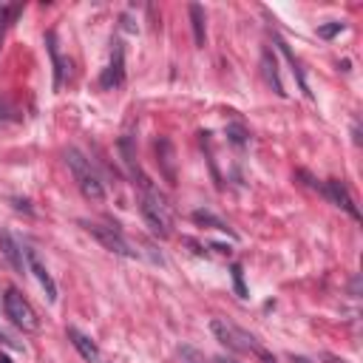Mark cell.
<instances>
[{
	"label": "cell",
	"instance_id": "cell-1",
	"mask_svg": "<svg viewBox=\"0 0 363 363\" xmlns=\"http://www.w3.org/2000/svg\"><path fill=\"white\" fill-rule=\"evenodd\" d=\"M210 329H213V335H216L227 349L244 352V354H255V357H261L264 363H275V357H272L250 332H244L241 326H235V323H230V320H224V318H213V320H210Z\"/></svg>",
	"mask_w": 363,
	"mask_h": 363
},
{
	"label": "cell",
	"instance_id": "cell-2",
	"mask_svg": "<svg viewBox=\"0 0 363 363\" xmlns=\"http://www.w3.org/2000/svg\"><path fill=\"white\" fill-rule=\"evenodd\" d=\"M65 162H68V167H71V176H74V182H77L79 193H82L88 201H102V199H105V184L99 182V176H96V170L91 167V162H88L77 147H68V150H65Z\"/></svg>",
	"mask_w": 363,
	"mask_h": 363
},
{
	"label": "cell",
	"instance_id": "cell-3",
	"mask_svg": "<svg viewBox=\"0 0 363 363\" xmlns=\"http://www.w3.org/2000/svg\"><path fill=\"white\" fill-rule=\"evenodd\" d=\"M139 210H142V218H145V224L150 227L153 235H159V238H167L170 235V210H167V204H164V199H162L159 190L142 187Z\"/></svg>",
	"mask_w": 363,
	"mask_h": 363
},
{
	"label": "cell",
	"instance_id": "cell-4",
	"mask_svg": "<svg viewBox=\"0 0 363 363\" xmlns=\"http://www.w3.org/2000/svg\"><path fill=\"white\" fill-rule=\"evenodd\" d=\"M3 309H6V318H9L17 329H23V332H37V329H40L37 312L31 309V303H28L14 286L6 289V295H3Z\"/></svg>",
	"mask_w": 363,
	"mask_h": 363
},
{
	"label": "cell",
	"instance_id": "cell-5",
	"mask_svg": "<svg viewBox=\"0 0 363 363\" xmlns=\"http://www.w3.org/2000/svg\"><path fill=\"white\" fill-rule=\"evenodd\" d=\"M79 224H82L85 233L94 235L105 250H111V252H116V255H125V258H136V255H139V250H133V244H130L116 227L99 224V221H79Z\"/></svg>",
	"mask_w": 363,
	"mask_h": 363
},
{
	"label": "cell",
	"instance_id": "cell-6",
	"mask_svg": "<svg viewBox=\"0 0 363 363\" xmlns=\"http://www.w3.org/2000/svg\"><path fill=\"white\" fill-rule=\"evenodd\" d=\"M320 187V193L332 201V204H337V207H343L354 221H360V210L354 207V199H352V193L346 190V184L343 182H335V179H329V182H323V184H318Z\"/></svg>",
	"mask_w": 363,
	"mask_h": 363
},
{
	"label": "cell",
	"instance_id": "cell-7",
	"mask_svg": "<svg viewBox=\"0 0 363 363\" xmlns=\"http://www.w3.org/2000/svg\"><path fill=\"white\" fill-rule=\"evenodd\" d=\"M122 82H125V51H122V43H119V40H113L111 62H108V68L102 71L99 85H102V88H119Z\"/></svg>",
	"mask_w": 363,
	"mask_h": 363
},
{
	"label": "cell",
	"instance_id": "cell-8",
	"mask_svg": "<svg viewBox=\"0 0 363 363\" xmlns=\"http://www.w3.org/2000/svg\"><path fill=\"white\" fill-rule=\"evenodd\" d=\"M23 258H26V264H28V269L34 272V278L40 281V286L45 289V298H48V301H57V284H54V278H51V272L45 269V264L40 261V255H37V250H31V247H23Z\"/></svg>",
	"mask_w": 363,
	"mask_h": 363
},
{
	"label": "cell",
	"instance_id": "cell-9",
	"mask_svg": "<svg viewBox=\"0 0 363 363\" xmlns=\"http://www.w3.org/2000/svg\"><path fill=\"white\" fill-rule=\"evenodd\" d=\"M68 340H71V346L79 352V357L82 360H99V346L85 335V332H79L77 326H68Z\"/></svg>",
	"mask_w": 363,
	"mask_h": 363
},
{
	"label": "cell",
	"instance_id": "cell-10",
	"mask_svg": "<svg viewBox=\"0 0 363 363\" xmlns=\"http://www.w3.org/2000/svg\"><path fill=\"white\" fill-rule=\"evenodd\" d=\"M0 252L6 255V261L11 264L14 272H26V258H23V247L9 235V233H0Z\"/></svg>",
	"mask_w": 363,
	"mask_h": 363
},
{
	"label": "cell",
	"instance_id": "cell-11",
	"mask_svg": "<svg viewBox=\"0 0 363 363\" xmlns=\"http://www.w3.org/2000/svg\"><path fill=\"white\" fill-rule=\"evenodd\" d=\"M261 68H264V77H267V82L272 85V91H275L278 96H284L286 91H284V85H281V79H278V62H275V57H272L269 51H264V57H261Z\"/></svg>",
	"mask_w": 363,
	"mask_h": 363
},
{
	"label": "cell",
	"instance_id": "cell-12",
	"mask_svg": "<svg viewBox=\"0 0 363 363\" xmlns=\"http://www.w3.org/2000/svg\"><path fill=\"white\" fill-rule=\"evenodd\" d=\"M156 153H159V159H162V164H164V179H167L170 184H176V167H173V145H170L167 139H159V142H156Z\"/></svg>",
	"mask_w": 363,
	"mask_h": 363
},
{
	"label": "cell",
	"instance_id": "cell-13",
	"mask_svg": "<svg viewBox=\"0 0 363 363\" xmlns=\"http://www.w3.org/2000/svg\"><path fill=\"white\" fill-rule=\"evenodd\" d=\"M190 20H193V40L199 48H204V40H207V28H204V9L199 3L190 6Z\"/></svg>",
	"mask_w": 363,
	"mask_h": 363
},
{
	"label": "cell",
	"instance_id": "cell-14",
	"mask_svg": "<svg viewBox=\"0 0 363 363\" xmlns=\"http://www.w3.org/2000/svg\"><path fill=\"white\" fill-rule=\"evenodd\" d=\"M45 43H48V54H51V62H54V88H60V85H62L65 65H62V57H60V51H57V37H54V31L45 34Z\"/></svg>",
	"mask_w": 363,
	"mask_h": 363
},
{
	"label": "cell",
	"instance_id": "cell-15",
	"mask_svg": "<svg viewBox=\"0 0 363 363\" xmlns=\"http://www.w3.org/2000/svg\"><path fill=\"white\" fill-rule=\"evenodd\" d=\"M275 43H278V48H281V54H284V57L289 60V65H292V74L298 77V85H301V91H303V94H309V85H306V77H303V71H301V65H298V60H295V54L289 51V45H286V43H284L281 37H278Z\"/></svg>",
	"mask_w": 363,
	"mask_h": 363
},
{
	"label": "cell",
	"instance_id": "cell-16",
	"mask_svg": "<svg viewBox=\"0 0 363 363\" xmlns=\"http://www.w3.org/2000/svg\"><path fill=\"white\" fill-rule=\"evenodd\" d=\"M193 221H196V224H210L213 230H221V233H227V230H230V227H227L221 218H216L210 210H196V213H193Z\"/></svg>",
	"mask_w": 363,
	"mask_h": 363
},
{
	"label": "cell",
	"instance_id": "cell-17",
	"mask_svg": "<svg viewBox=\"0 0 363 363\" xmlns=\"http://www.w3.org/2000/svg\"><path fill=\"white\" fill-rule=\"evenodd\" d=\"M227 136H230L233 145H244V142H247V130H244V125H238V122L227 125Z\"/></svg>",
	"mask_w": 363,
	"mask_h": 363
},
{
	"label": "cell",
	"instance_id": "cell-18",
	"mask_svg": "<svg viewBox=\"0 0 363 363\" xmlns=\"http://www.w3.org/2000/svg\"><path fill=\"white\" fill-rule=\"evenodd\" d=\"M182 360L184 363H207L204 354L199 349H193V346H182Z\"/></svg>",
	"mask_w": 363,
	"mask_h": 363
},
{
	"label": "cell",
	"instance_id": "cell-19",
	"mask_svg": "<svg viewBox=\"0 0 363 363\" xmlns=\"http://www.w3.org/2000/svg\"><path fill=\"white\" fill-rule=\"evenodd\" d=\"M340 28H343V23H329V26H320V28H318V34H320L323 40H329V37L340 34Z\"/></svg>",
	"mask_w": 363,
	"mask_h": 363
},
{
	"label": "cell",
	"instance_id": "cell-20",
	"mask_svg": "<svg viewBox=\"0 0 363 363\" xmlns=\"http://www.w3.org/2000/svg\"><path fill=\"white\" fill-rule=\"evenodd\" d=\"M14 11H17V6H3V3H0V40H3V31H6V20H9Z\"/></svg>",
	"mask_w": 363,
	"mask_h": 363
},
{
	"label": "cell",
	"instance_id": "cell-21",
	"mask_svg": "<svg viewBox=\"0 0 363 363\" xmlns=\"http://www.w3.org/2000/svg\"><path fill=\"white\" fill-rule=\"evenodd\" d=\"M233 281H235V292L244 298V295H247V289H244V281H241V267H238V264H233Z\"/></svg>",
	"mask_w": 363,
	"mask_h": 363
},
{
	"label": "cell",
	"instance_id": "cell-22",
	"mask_svg": "<svg viewBox=\"0 0 363 363\" xmlns=\"http://www.w3.org/2000/svg\"><path fill=\"white\" fill-rule=\"evenodd\" d=\"M216 363H238V360H233V357H218Z\"/></svg>",
	"mask_w": 363,
	"mask_h": 363
},
{
	"label": "cell",
	"instance_id": "cell-23",
	"mask_svg": "<svg viewBox=\"0 0 363 363\" xmlns=\"http://www.w3.org/2000/svg\"><path fill=\"white\" fill-rule=\"evenodd\" d=\"M0 363H9V357H0Z\"/></svg>",
	"mask_w": 363,
	"mask_h": 363
}]
</instances>
